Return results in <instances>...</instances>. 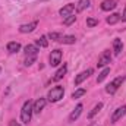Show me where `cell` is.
Listing matches in <instances>:
<instances>
[{
  "label": "cell",
  "mask_w": 126,
  "mask_h": 126,
  "mask_svg": "<svg viewBox=\"0 0 126 126\" xmlns=\"http://www.w3.org/2000/svg\"><path fill=\"white\" fill-rule=\"evenodd\" d=\"M60 63H62V51H60L59 48H56V50H53V51L50 53V66L56 67V66H59Z\"/></svg>",
  "instance_id": "cell-5"
},
{
  "label": "cell",
  "mask_w": 126,
  "mask_h": 126,
  "mask_svg": "<svg viewBox=\"0 0 126 126\" xmlns=\"http://www.w3.org/2000/svg\"><path fill=\"white\" fill-rule=\"evenodd\" d=\"M37 25H38V22L37 21H34L31 24H25V25H21L19 27V32H22V34H28V32H32L35 28H37Z\"/></svg>",
  "instance_id": "cell-10"
},
{
  "label": "cell",
  "mask_w": 126,
  "mask_h": 126,
  "mask_svg": "<svg viewBox=\"0 0 126 126\" xmlns=\"http://www.w3.org/2000/svg\"><path fill=\"white\" fill-rule=\"evenodd\" d=\"M85 94H87V90H85V88H79V90H76V91L72 94V98H73V100H75V98H81L82 95H85Z\"/></svg>",
  "instance_id": "cell-23"
},
{
  "label": "cell",
  "mask_w": 126,
  "mask_h": 126,
  "mask_svg": "<svg viewBox=\"0 0 126 126\" xmlns=\"http://www.w3.org/2000/svg\"><path fill=\"white\" fill-rule=\"evenodd\" d=\"M32 104H34V103H32L31 100H27V101L24 103V106H22V110H21V119H22V122L27 123V125L31 122L32 113H34Z\"/></svg>",
  "instance_id": "cell-1"
},
{
  "label": "cell",
  "mask_w": 126,
  "mask_h": 126,
  "mask_svg": "<svg viewBox=\"0 0 126 126\" xmlns=\"http://www.w3.org/2000/svg\"><path fill=\"white\" fill-rule=\"evenodd\" d=\"M101 109H103V103H98V104H95L94 109H93V110H91V111L88 113V117H90V119H93L95 114H97V113H98V111L101 110Z\"/></svg>",
  "instance_id": "cell-21"
},
{
  "label": "cell",
  "mask_w": 126,
  "mask_h": 126,
  "mask_svg": "<svg viewBox=\"0 0 126 126\" xmlns=\"http://www.w3.org/2000/svg\"><path fill=\"white\" fill-rule=\"evenodd\" d=\"M63 35L60 32H50L48 34V38L50 40H53V41H60V38H62Z\"/></svg>",
  "instance_id": "cell-24"
},
{
  "label": "cell",
  "mask_w": 126,
  "mask_h": 126,
  "mask_svg": "<svg viewBox=\"0 0 126 126\" xmlns=\"http://www.w3.org/2000/svg\"><path fill=\"white\" fill-rule=\"evenodd\" d=\"M9 126H21V125H19L16 120H10V122H9Z\"/></svg>",
  "instance_id": "cell-28"
},
{
  "label": "cell",
  "mask_w": 126,
  "mask_h": 126,
  "mask_svg": "<svg viewBox=\"0 0 126 126\" xmlns=\"http://www.w3.org/2000/svg\"><path fill=\"white\" fill-rule=\"evenodd\" d=\"M126 78L122 75V76H117L116 79H113L107 87H106V93H109V94H114L117 90H119V87L123 84V81H125Z\"/></svg>",
  "instance_id": "cell-3"
},
{
  "label": "cell",
  "mask_w": 126,
  "mask_h": 126,
  "mask_svg": "<svg viewBox=\"0 0 126 126\" xmlns=\"http://www.w3.org/2000/svg\"><path fill=\"white\" fill-rule=\"evenodd\" d=\"M73 10H75V4H66V6H63L62 9L59 10V13H60V16H63L66 19L67 16H70L73 13Z\"/></svg>",
  "instance_id": "cell-8"
},
{
  "label": "cell",
  "mask_w": 126,
  "mask_h": 126,
  "mask_svg": "<svg viewBox=\"0 0 126 126\" xmlns=\"http://www.w3.org/2000/svg\"><path fill=\"white\" fill-rule=\"evenodd\" d=\"M38 48L37 46H32V44H28L25 47V56H38Z\"/></svg>",
  "instance_id": "cell-16"
},
{
  "label": "cell",
  "mask_w": 126,
  "mask_h": 126,
  "mask_svg": "<svg viewBox=\"0 0 126 126\" xmlns=\"http://www.w3.org/2000/svg\"><path fill=\"white\" fill-rule=\"evenodd\" d=\"M93 72H94L93 69H87V70L81 72V73H79V75H78V76L75 78V85H79V84H81L82 81H85V79H87V78H88L90 75H93Z\"/></svg>",
  "instance_id": "cell-7"
},
{
  "label": "cell",
  "mask_w": 126,
  "mask_h": 126,
  "mask_svg": "<svg viewBox=\"0 0 126 126\" xmlns=\"http://www.w3.org/2000/svg\"><path fill=\"white\" fill-rule=\"evenodd\" d=\"M109 73H110V67H104V69L101 70V73L98 75V78H97V82H98V84H100V82H103V81L107 78V75H109Z\"/></svg>",
  "instance_id": "cell-19"
},
{
  "label": "cell",
  "mask_w": 126,
  "mask_h": 126,
  "mask_svg": "<svg viewBox=\"0 0 126 126\" xmlns=\"http://www.w3.org/2000/svg\"><path fill=\"white\" fill-rule=\"evenodd\" d=\"M125 114H126V106H122V107L116 109V110H114V113L111 114V122H113V123H116V122H117V120H120Z\"/></svg>",
  "instance_id": "cell-6"
},
{
  "label": "cell",
  "mask_w": 126,
  "mask_h": 126,
  "mask_svg": "<svg viewBox=\"0 0 126 126\" xmlns=\"http://www.w3.org/2000/svg\"><path fill=\"white\" fill-rule=\"evenodd\" d=\"M63 94H64L63 87L57 85V87H54V88H51V90L48 91L47 98H48V101H50V103H56V101H59L60 98H63Z\"/></svg>",
  "instance_id": "cell-2"
},
{
  "label": "cell",
  "mask_w": 126,
  "mask_h": 126,
  "mask_svg": "<svg viewBox=\"0 0 126 126\" xmlns=\"http://www.w3.org/2000/svg\"><path fill=\"white\" fill-rule=\"evenodd\" d=\"M37 60V56H27L25 57V66H31L32 63H35Z\"/></svg>",
  "instance_id": "cell-26"
},
{
  "label": "cell",
  "mask_w": 126,
  "mask_h": 126,
  "mask_svg": "<svg viewBox=\"0 0 126 126\" xmlns=\"http://www.w3.org/2000/svg\"><path fill=\"white\" fill-rule=\"evenodd\" d=\"M87 25L88 27H95V25H98V21L94 19V18H87Z\"/></svg>",
  "instance_id": "cell-27"
},
{
  "label": "cell",
  "mask_w": 126,
  "mask_h": 126,
  "mask_svg": "<svg viewBox=\"0 0 126 126\" xmlns=\"http://www.w3.org/2000/svg\"><path fill=\"white\" fill-rule=\"evenodd\" d=\"M110 62H111V53H110V50H104V51L100 54V57H98L97 66H98V67H104V66H107Z\"/></svg>",
  "instance_id": "cell-4"
},
{
  "label": "cell",
  "mask_w": 126,
  "mask_h": 126,
  "mask_svg": "<svg viewBox=\"0 0 126 126\" xmlns=\"http://www.w3.org/2000/svg\"><path fill=\"white\" fill-rule=\"evenodd\" d=\"M21 50V44L19 43H16V41H10V43H7V51L9 53H18Z\"/></svg>",
  "instance_id": "cell-15"
},
{
  "label": "cell",
  "mask_w": 126,
  "mask_h": 126,
  "mask_svg": "<svg viewBox=\"0 0 126 126\" xmlns=\"http://www.w3.org/2000/svg\"><path fill=\"white\" fill-rule=\"evenodd\" d=\"M120 19H122V16H120L119 13H111V15L106 19V22H107L109 25H114V24H117Z\"/></svg>",
  "instance_id": "cell-17"
},
{
  "label": "cell",
  "mask_w": 126,
  "mask_h": 126,
  "mask_svg": "<svg viewBox=\"0 0 126 126\" xmlns=\"http://www.w3.org/2000/svg\"><path fill=\"white\" fill-rule=\"evenodd\" d=\"M75 21H76V16H73V15H70V16H67V18L64 19V22H63V24H64L66 27H69V25H72V24H73Z\"/></svg>",
  "instance_id": "cell-25"
},
{
  "label": "cell",
  "mask_w": 126,
  "mask_h": 126,
  "mask_svg": "<svg viewBox=\"0 0 126 126\" xmlns=\"http://www.w3.org/2000/svg\"><path fill=\"white\" fill-rule=\"evenodd\" d=\"M82 109H84V106L82 104H78L76 107H75V110L69 114V122H75L79 116H81V113H82Z\"/></svg>",
  "instance_id": "cell-11"
},
{
  "label": "cell",
  "mask_w": 126,
  "mask_h": 126,
  "mask_svg": "<svg viewBox=\"0 0 126 126\" xmlns=\"http://www.w3.org/2000/svg\"><path fill=\"white\" fill-rule=\"evenodd\" d=\"M90 6V0H79L78 6H76V12H82L84 9H87Z\"/></svg>",
  "instance_id": "cell-20"
},
{
  "label": "cell",
  "mask_w": 126,
  "mask_h": 126,
  "mask_svg": "<svg viewBox=\"0 0 126 126\" xmlns=\"http://www.w3.org/2000/svg\"><path fill=\"white\" fill-rule=\"evenodd\" d=\"M46 98H38L34 104H32V110H34V113H40L43 109H44V106H46Z\"/></svg>",
  "instance_id": "cell-12"
},
{
  "label": "cell",
  "mask_w": 126,
  "mask_h": 126,
  "mask_svg": "<svg viewBox=\"0 0 126 126\" xmlns=\"http://www.w3.org/2000/svg\"><path fill=\"white\" fill-rule=\"evenodd\" d=\"M35 43H37L38 47H47V46H48V41H47V37H46V35H41Z\"/></svg>",
  "instance_id": "cell-22"
},
{
  "label": "cell",
  "mask_w": 126,
  "mask_h": 126,
  "mask_svg": "<svg viewBox=\"0 0 126 126\" xmlns=\"http://www.w3.org/2000/svg\"><path fill=\"white\" fill-rule=\"evenodd\" d=\"M117 3H119V0H104V1L101 3V9L106 10V12L113 10V9L117 6Z\"/></svg>",
  "instance_id": "cell-9"
},
{
  "label": "cell",
  "mask_w": 126,
  "mask_h": 126,
  "mask_svg": "<svg viewBox=\"0 0 126 126\" xmlns=\"http://www.w3.org/2000/svg\"><path fill=\"white\" fill-rule=\"evenodd\" d=\"M122 50H123V43H122V40L116 38V40L113 41V51H114V54H116V56H119Z\"/></svg>",
  "instance_id": "cell-13"
},
{
  "label": "cell",
  "mask_w": 126,
  "mask_h": 126,
  "mask_svg": "<svg viewBox=\"0 0 126 126\" xmlns=\"http://www.w3.org/2000/svg\"><path fill=\"white\" fill-rule=\"evenodd\" d=\"M60 43H63V44H75L76 38L73 35H63L62 38H60Z\"/></svg>",
  "instance_id": "cell-18"
},
{
  "label": "cell",
  "mask_w": 126,
  "mask_h": 126,
  "mask_svg": "<svg viewBox=\"0 0 126 126\" xmlns=\"http://www.w3.org/2000/svg\"><path fill=\"white\" fill-rule=\"evenodd\" d=\"M66 72H67V66H66V64H63L62 67H60V69L54 73V76H53L51 79H53V81H60L63 76L66 75Z\"/></svg>",
  "instance_id": "cell-14"
},
{
  "label": "cell",
  "mask_w": 126,
  "mask_h": 126,
  "mask_svg": "<svg viewBox=\"0 0 126 126\" xmlns=\"http://www.w3.org/2000/svg\"><path fill=\"white\" fill-rule=\"evenodd\" d=\"M122 21L126 22V7H125V10H123V15H122Z\"/></svg>",
  "instance_id": "cell-29"
}]
</instances>
